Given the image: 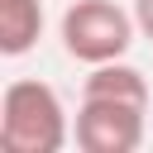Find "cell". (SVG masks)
<instances>
[{
	"label": "cell",
	"instance_id": "cell-6",
	"mask_svg": "<svg viewBox=\"0 0 153 153\" xmlns=\"http://www.w3.org/2000/svg\"><path fill=\"white\" fill-rule=\"evenodd\" d=\"M129 10H134V24H139V33L153 43V0H134Z\"/></svg>",
	"mask_w": 153,
	"mask_h": 153
},
{
	"label": "cell",
	"instance_id": "cell-4",
	"mask_svg": "<svg viewBox=\"0 0 153 153\" xmlns=\"http://www.w3.org/2000/svg\"><path fill=\"white\" fill-rule=\"evenodd\" d=\"M43 38V0H0V53L24 57Z\"/></svg>",
	"mask_w": 153,
	"mask_h": 153
},
{
	"label": "cell",
	"instance_id": "cell-1",
	"mask_svg": "<svg viewBox=\"0 0 153 153\" xmlns=\"http://www.w3.org/2000/svg\"><path fill=\"white\" fill-rule=\"evenodd\" d=\"M72 139V120L62 96L48 81L19 76L0 96V148L5 153H62Z\"/></svg>",
	"mask_w": 153,
	"mask_h": 153
},
{
	"label": "cell",
	"instance_id": "cell-3",
	"mask_svg": "<svg viewBox=\"0 0 153 153\" xmlns=\"http://www.w3.org/2000/svg\"><path fill=\"white\" fill-rule=\"evenodd\" d=\"M143 115H148V105H134V100L81 96L72 139L81 153H134L143 143Z\"/></svg>",
	"mask_w": 153,
	"mask_h": 153
},
{
	"label": "cell",
	"instance_id": "cell-5",
	"mask_svg": "<svg viewBox=\"0 0 153 153\" xmlns=\"http://www.w3.org/2000/svg\"><path fill=\"white\" fill-rule=\"evenodd\" d=\"M81 96H105V100H134V105H148V76L139 67H129L124 57L115 62H96Z\"/></svg>",
	"mask_w": 153,
	"mask_h": 153
},
{
	"label": "cell",
	"instance_id": "cell-2",
	"mask_svg": "<svg viewBox=\"0 0 153 153\" xmlns=\"http://www.w3.org/2000/svg\"><path fill=\"white\" fill-rule=\"evenodd\" d=\"M57 33H62L67 57L96 67V62L124 57V53L134 48L139 24H134V10H124V5H115V0H72V5L62 10Z\"/></svg>",
	"mask_w": 153,
	"mask_h": 153
}]
</instances>
